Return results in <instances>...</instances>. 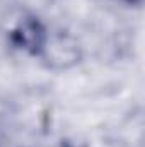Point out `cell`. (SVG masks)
I'll list each match as a JSON object with an SVG mask.
<instances>
[{"label":"cell","instance_id":"6da1fadb","mask_svg":"<svg viewBox=\"0 0 145 147\" xmlns=\"http://www.w3.org/2000/svg\"><path fill=\"white\" fill-rule=\"evenodd\" d=\"M10 41L15 48L36 57L44 50V45L48 41V34H46V29L39 19L26 17L10 33Z\"/></svg>","mask_w":145,"mask_h":147},{"label":"cell","instance_id":"7a4b0ae2","mask_svg":"<svg viewBox=\"0 0 145 147\" xmlns=\"http://www.w3.org/2000/svg\"><path fill=\"white\" fill-rule=\"evenodd\" d=\"M121 2H126V3H132V5H138L142 0H121Z\"/></svg>","mask_w":145,"mask_h":147}]
</instances>
